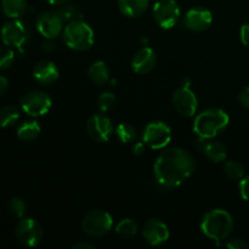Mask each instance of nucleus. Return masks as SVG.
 Wrapping results in <instances>:
<instances>
[{
  "label": "nucleus",
  "mask_w": 249,
  "mask_h": 249,
  "mask_svg": "<svg viewBox=\"0 0 249 249\" xmlns=\"http://www.w3.org/2000/svg\"><path fill=\"white\" fill-rule=\"evenodd\" d=\"M196 168L194 157L181 147L163 151L153 165L156 181L163 189H174L184 184Z\"/></svg>",
  "instance_id": "obj_1"
},
{
  "label": "nucleus",
  "mask_w": 249,
  "mask_h": 249,
  "mask_svg": "<svg viewBox=\"0 0 249 249\" xmlns=\"http://www.w3.org/2000/svg\"><path fill=\"white\" fill-rule=\"evenodd\" d=\"M201 231L218 243L226 241L233 231L232 215L224 209H212L202 218Z\"/></svg>",
  "instance_id": "obj_2"
},
{
  "label": "nucleus",
  "mask_w": 249,
  "mask_h": 249,
  "mask_svg": "<svg viewBox=\"0 0 249 249\" xmlns=\"http://www.w3.org/2000/svg\"><path fill=\"white\" fill-rule=\"evenodd\" d=\"M230 117L220 108H208L198 113L194 122V130L198 138L214 139L229 126Z\"/></svg>",
  "instance_id": "obj_3"
},
{
  "label": "nucleus",
  "mask_w": 249,
  "mask_h": 249,
  "mask_svg": "<svg viewBox=\"0 0 249 249\" xmlns=\"http://www.w3.org/2000/svg\"><path fill=\"white\" fill-rule=\"evenodd\" d=\"M62 36L66 45L74 51L89 50L95 41L94 31L82 19L67 23L63 28Z\"/></svg>",
  "instance_id": "obj_4"
},
{
  "label": "nucleus",
  "mask_w": 249,
  "mask_h": 249,
  "mask_svg": "<svg viewBox=\"0 0 249 249\" xmlns=\"http://www.w3.org/2000/svg\"><path fill=\"white\" fill-rule=\"evenodd\" d=\"M113 228L111 214L102 209H92L88 212L82 220V230L87 236L101 238L106 236Z\"/></svg>",
  "instance_id": "obj_5"
},
{
  "label": "nucleus",
  "mask_w": 249,
  "mask_h": 249,
  "mask_svg": "<svg viewBox=\"0 0 249 249\" xmlns=\"http://www.w3.org/2000/svg\"><path fill=\"white\" fill-rule=\"evenodd\" d=\"M172 129L164 122H151L145 126L142 141L152 150H163L172 141Z\"/></svg>",
  "instance_id": "obj_6"
},
{
  "label": "nucleus",
  "mask_w": 249,
  "mask_h": 249,
  "mask_svg": "<svg viewBox=\"0 0 249 249\" xmlns=\"http://www.w3.org/2000/svg\"><path fill=\"white\" fill-rule=\"evenodd\" d=\"M15 236L22 246L33 248L43 240V229L36 219L22 218L15 229Z\"/></svg>",
  "instance_id": "obj_7"
},
{
  "label": "nucleus",
  "mask_w": 249,
  "mask_h": 249,
  "mask_svg": "<svg viewBox=\"0 0 249 249\" xmlns=\"http://www.w3.org/2000/svg\"><path fill=\"white\" fill-rule=\"evenodd\" d=\"M181 16V10L175 0H158L153 6V18L163 29L177 26Z\"/></svg>",
  "instance_id": "obj_8"
},
{
  "label": "nucleus",
  "mask_w": 249,
  "mask_h": 249,
  "mask_svg": "<svg viewBox=\"0 0 249 249\" xmlns=\"http://www.w3.org/2000/svg\"><path fill=\"white\" fill-rule=\"evenodd\" d=\"M51 106H53L51 97L41 90L27 92L21 99V108L23 109L24 113L34 118L49 113Z\"/></svg>",
  "instance_id": "obj_9"
},
{
  "label": "nucleus",
  "mask_w": 249,
  "mask_h": 249,
  "mask_svg": "<svg viewBox=\"0 0 249 249\" xmlns=\"http://www.w3.org/2000/svg\"><path fill=\"white\" fill-rule=\"evenodd\" d=\"M0 36H1V41L6 46L22 49L28 41L29 31L23 22L14 19L2 26Z\"/></svg>",
  "instance_id": "obj_10"
},
{
  "label": "nucleus",
  "mask_w": 249,
  "mask_h": 249,
  "mask_svg": "<svg viewBox=\"0 0 249 249\" xmlns=\"http://www.w3.org/2000/svg\"><path fill=\"white\" fill-rule=\"evenodd\" d=\"M175 111L184 117H194L198 108V100L196 94L190 89L189 85H181L177 89L172 97Z\"/></svg>",
  "instance_id": "obj_11"
},
{
  "label": "nucleus",
  "mask_w": 249,
  "mask_h": 249,
  "mask_svg": "<svg viewBox=\"0 0 249 249\" xmlns=\"http://www.w3.org/2000/svg\"><path fill=\"white\" fill-rule=\"evenodd\" d=\"M114 131L113 123L107 116L94 114L87 122V133L90 139L96 142H107Z\"/></svg>",
  "instance_id": "obj_12"
},
{
  "label": "nucleus",
  "mask_w": 249,
  "mask_h": 249,
  "mask_svg": "<svg viewBox=\"0 0 249 249\" xmlns=\"http://www.w3.org/2000/svg\"><path fill=\"white\" fill-rule=\"evenodd\" d=\"M63 23L57 11H44L36 18V29L45 39H56L62 34Z\"/></svg>",
  "instance_id": "obj_13"
},
{
  "label": "nucleus",
  "mask_w": 249,
  "mask_h": 249,
  "mask_svg": "<svg viewBox=\"0 0 249 249\" xmlns=\"http://www.w3.org/2000/svg\"><path fill=\"white\" fill-rule=\"evenodd\" d=\"M142 236L150 246H162L169 240V228L160 219H150L143 225Z\"/></svg>",
  "instance_id": "obj_14"
},
{
  "label": "nucleus",
  "mask_w": 249,
  "mask_h": 249,
  "mask_svg": "<svg viewBox=\"0 0 249 249\" xmlns=\"http://www.w3.org/2000/svg\"><path fill=\"white\" fill-rule=\"evenodd\" d=\"M213 15L209 10L203 7H194L186 12L184 18V26L189 31L203 32L212 24Z\"/></svg>",
  "instance_id": "obj_15"
},
{
  "label": "nucleus",
  "mask_w": 249,
  "mask_h": 249,
  "mask_svg": "<svg viewBox=\"0 0 249 249\" xmlns=\"http://www.w3.org/2000/svg\"><path fill=\"white\" fill-rule=\"evenodd\" d=\"M156 61L157 57L155 51L150 46H142L131 58V70L136 74H148L155 68Z\"/></svg>",
  "instance_id": "obj_16"
},
{
  "label": "nucleus",
  "mask_w": 249,
  "mask_h": 249,
  "mask_svg": "<svg viewBox=\"0 0 249 249\" xmlns=\"http://www.w3.org/2000/svg\"><path fill=\"white\" fill-rule=\"evenodd\" d=\"M197 147L209 160L214 163L225 162L228 158V148L223 142L214 140V139L199 138Z\"/></svg>",
  "instance_id": "obj_17"
},
{
  "label": "nucleus",
  "mask_w": 249,
  "mask_h": 249,
  "mask_svg": "<svg viewBox=\"0 0 249 249\" xmlns=\"http://www.w3.org/2000/svg\"><path fill=\"white\" fill-rule=\"evenodd\" d=\"M58 75H60V71L53 61H40L33 68L34 79L41 85L53 84L58 79Z\"/></svg>",
  "instance_id": "obj_18"
},
{
  "label": "nucleus",
  "mask_w": 249,
  "mask_h": 249,
  "mask_svg": "<svg viewBox=\"0 0 249 249\" xmlns=\"http://www.w3.org/2000/svg\"><path fill=\"white\" fill-rule=\"evenodd\" d=\"M150 1L151 0H118V9L124 16L135 18L147 10Z\"/></svg>",
  "instance_id": "obj_19"
},
{
  "label": "nucleus",
  "mask_w": 249,
  "mask_h": 249,
  "mask_svg": "<svg viewBox=\"0 0 249 249\" xmlns=\"http://www.w3.org/2000/svg\"><path fill=\"white\" fill-rule=\"evenodd\" d=\"M88 77L95 85L102 87V85L108 83L109 70L104 61H95L90 65L89 70H88Z\"/></svg>",
  "instance_id": "obj_20"
},
{
  "label": "nucleus",
  "mask_w": 249,
  "mask_h": 249,
  "mask_svg": "<svg viewBox=\"0 0 249 249\" xmlns=\"http://www.w3.org/2000/svg\"><path fill=\"white\" fill-rule=\"evenodd\" d=\"M28 10L26 0H1V11L9 18L17 19L23 16Z\"/></svg>",
  "instance_id": "obj_21"
},
{
  "label": "nucleus",
  "mask_w": 249,
  "mask_h": 249,
  "mask_svg": "<svg viewBox=\"0 0 249 249\" xmlns=\"http://www.w3.org/2000/svg\"><path fill=\"white\" fill-rule=\"evenodd\" d=\"M41 126L36 121H26L17 129V138L21 141H33L40 135Z\"/></svg>",
  "instance_id": "obj_22"
},
{
  "label": "nucleus",
  "mask_w": 249,
  "mask_h": 249,
  "mask_svg": "<svg viewBox=\"0 0 249 249\" xmlns=\"http://www.w3.org/2000/svg\"><path fill=\"white\" fill-rule=\"evenodd\" d=\"M19 119V111L16 106H5L0 109V128H10Z\"/></svg>",
  "instance_id": "obj_23"
},
{
  "label": "nucleus",
  "mask_w": 249,
  "mask_h": 249,
  "mask_svg": "<svg viewBox=\"0 0 249 249\" xmlns=\"http://www.w3.org/2000/svg\"><path fill=\"white\" fill-rule=\"evenodd\" d=\"M57 12L65 22H73V21H79L83 18V12L79 9L78 5L70 4V2H65V4L60 5Z\"/></svg>",
  "instance_id": "obj_24"
},
{
  "label": "nucleus",
  "mask_w": 249,
  "mask_h": 249,
  "mask_svg": "<svg viewBox=\"0 0 249 249\" xmlns=\"http://www.w3.org/2000/svg\"><path fill=\"white\" fill-rule=\"evenodd\" d=\"M116 232L121 238L128 240L138 233V224L130 218L122 219L116 225Z\"/></svg>",
  "instance_id": "obj_25"
},
{
  "label": "nucleus",
  "mask_w": 249,
  "mask_h": 249,
  "mask_svg": "<svg viewBox=\"0 0 249 249\" xmlns=\"http://www.w3.org/2000/svg\"><path fill=\"white\" fill-rule=\"evenodd\" d=\"M116 135L122 143L134 142L136 139V130L131 124L121 123L117 125Z\"/></svg>",
  "instance_id": "obj_26"
},
{
  "label": "nucleus",
  "mask_w": 249,
  "mask_h": 249,
  "mask_svg": "<svg viewBox=\"0 0 249 249\" xmlns=\"http://www.w3.org/2000/svg\"><path fill=\"white\" fill-rule=\"evenodd\" d=\"M224 172H225L226 177L231 180H238L240 181L245 177V168L237 160H229V162H226L225 167H224Z\"/></svg>",
  "instance_id": "obj_27"
},
{
  "label": "nucleus",
  "mask_w": 249,
  "mask_h": 249,
  "mask_svg": "<svg viewBox=\"0 0 249 249\" xmlns=\"http://www.w3.org/2000/svg\"><path fill=\"white\" fill-rule=\"evenodd\" d=\"M9 212L14 218L22 219L27 212V204L21 197H12L9 202Z\"/></svg>",
  "instance_id": "obj_28"
},
{
  "label": "nucleus",
  "mask_w": 249,
  "mask_h": 249,
  "mask_svg": "<svg viewBox=\"0 0 249 249\" xmlns=\"http://www.w3.org/2000/svg\"><path fill=\"white\" fill-rule=\"evenodd\" d=\"M116 95L109 91H105L97 99V106H99V109L102 113H106L109 109L113 108V106L116 105Z\"/></svg>",
  "instance_id": "obj_29"
},
{
  "label": "nucleus",
  "mask_w": 249,
  "mask_h": 249,
  "mask_svg": "<svg viewBox=\"0 0 249 249\" xmlns=\"http://www.w3.org/2000/svg\"><path fill=\"white\" fill-rule=\"evenodd\" d=\"M15 61V53L11 48H0V71L9 70Z\"/></svg>",
  "instance_id": "obj_30"
},
{
  "label": "nucleus",
  "mask_w": 249,
  "mask_h": 249,
  "mask_svg": "<svg viewBox=\"0 0 249 249\" xmlns=\"http://www.w3.org/2000/svg\"><path fill=\"white\" fill-rule=\"evenodd\" d=\"M238 190H240L241 197H242L245 201L249 202V174L245 175V177L240 180Z\"/></svg>",
  "instance_id": "obj_31"
},
{
  "label": "nucleus",
  "mask_w": 249,
  "mask_h": 249,
  "mask_svg": "<svg viewBox=\"0 0 249 249\" xmlns=\"http://www.w3.org/2000/svg\"><path fill=\"white\" fill-rule=\"evenodd\" d=\"M226 247L230 249H247L248 245L241 238H232L226 242Z\"/></svg>",
  "instance_id": "obj_32"
},
{
  "label": "nucleus",
  "mask_w": 249,
  "mask_h": 249,
  "mask_svg": "<svg viewBox=\"0 0 249 249\" xmlns=\"http://www.w3.org/2000/svg\"><path fill=\"white\" fill-rule=\"evenodd\" d=\"M238 102H240L241 106L249 109V87L245 88L240 92V95H238Z\"/></svg>",
  "instance_id": "obj_33"
},
{
  "label": "nucleus",
  "mask_w": 249,
  "mask_h": 249,
  "mask_svg": "<svg viewBox=\"0 0 249 249\" xmlns=\"http://www.w3.org/2000/svg\"><path fill=\"white\" fill-rule=\"evenodd\" d=\"M240 39L245 46H249V23L243 24L240 29Z\"/></svg>",
  "instance_id": "obj_34"
},
{
  "label": "nucleus",
  "mask_w": 249,
  "mask_h": 249,
  "mask_svg": "<svg viewBox=\"0 0 249 249\" xmlns=\"http://www.w3.org/2000/svg\"><path fill=\"white\" fill-rule=\"evenodd\" d=\"M145 150H146V145H145V142H143V141H141V142L134 143L133 148H131V151H133V155L138 156V157L142 156L143 153H145Z\"/></svg>",
  "instance_id": "obj_35"
},
{
  "label": "nucleus",
  "mask_w": 249,
  "mask_h": 249,
  "mask_svg": "<svg viewBox=\"0 0 249 249\" xmlns=\"http://www.w3.org/2000/svg\"><path fill=\"white\" fill-rule=\"evenodd\" d=\"M55 39H45L41 44V49H43L45 53H51V51L55 50L56 45H55Z\"/></svg>",
  "instance_id": "obj_36"
},
{
  "label": "nucleus",
  "mask_w": 249,
  "mask_h": 249,
  "mask_svg": "<svg viewBox=\"0 0 249 249\" xmlns=\"http://www.w3.org/2000/svg\"><path fill=\"white\" fill-rule=\"evenodd\" d=\"M9 89V80L4 75H0V96L4 95Z\"/></svg>",
  "instance_id": "obj_37"
},
{
  "label": "nucleus",
  "mask_w": 249,
  "mask_h": 249,
  "mask_svg": "<svg viewBox=\"0 0 249 249\" xmlns=\"http://www.w3.org/2000/svg\"><path fill=\"white\" fill-rule=\"evenodd\" d=\"M73 249H95L96 248V246L91 245V243L89 242H78L75 243V245H73Z\"/></svg>",
  "instance_id": "obj_38"
},
{
  "label": "nucleus",
  "mask_w": 249,
  "mask_h": 249,
  "mask_svg": "<svg viewBox=\"0 0 249 249\" xmlns=\"http://www.w3.org/2000/svg\"><path fill=\"white\" fill-rule=\"evenodd\" d=\"M46 1H48L49 4H51V5H55V6H60V5L67 2L68 0H46Z\"/></svg>",
  "instance_id": "obj_39"
}]
</instances>
